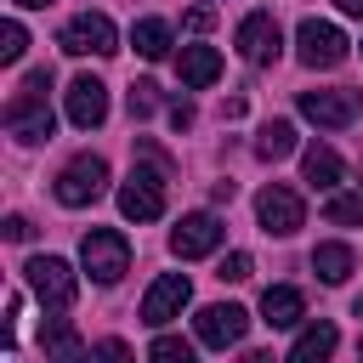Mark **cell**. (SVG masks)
<instances>
[{
	"instance_id": "cell-1",
	"label": "cell",
	"mask_w": 363,
	"mask_h": 363,
	"mask_svg": "<svg viewBox=\"0 0 363 363\" xmlns=\"http://www.w3.org/2000/svg\"><path fill=\"white\" fill-rule=\"evenodd\" d=\"M79 267L91 272V284H119L125 272H130V244H125V233H113V227H91L85 238H79Z\"/></svg>"
},
{
	"instance_id": "cell-2",
	"label": "cell",
	"mask_w": 363,
	"mask_h": 363,
	"mask_svg": "<svg viewBox=\"0 0 363 363\" xmlns=\"http://www.w3.org/2000/svg\"><path fill=\"white\" fill-rule=\"evenodd\" d=\"M57 204H68V210H85V204H96L102 193H108V159L102 153H74L68 164H62V176H57Z\"/></svg>"
},
{
	"instance_id": "cell-3",
	"label": "cell",
	"mask_w": 363,
	"mask_h": 363,
	"mask_svg": "<svg viewBox=\"0 0 363 363\" xmlns=\"http://www.w3.org/2000/svg\"><path fill=\"white\" fill-rule=\"evenodd\" d=\"M23 278H28V289H34V301H40L45 312H68V306H74V295H79L74 267H68V261H57V255H34V261L23 267Z\"/></svg>"
},
{
	"instance_id": "cell-4",
	"label": "cell",
	"mask_w": 363,
	"mask_h": 363,
	"mask_svg": "<svg viewBox=\"0 0 363 363\" xmlns=\"http://www.w3.org/2000/svg\"><path fill=\"white\" fill-rule=\"evenodd\" d=\"M119 216H125V221H159V216H164V170L136 164V170L119 182Z\"/></svg>"
},
{
	"instance_id": "cell-5",
	"label": "cell",
	"mask_w": 363,
	"mask_h": 363,
	"mask_svg": "<svg viewBox=\"0 0 363 363\" xmlns=\"http://www.w3.org/2000/svg\"><path fill=\"white\" fill-rule=\"evenodd\" d=\"M57 45H62L68 57H108V51H119V34H113V23H108L102 11H79V17L62 23Z\"/></svg>"
},
{
	"instance_id": "cell-6",
	"label": "cell",
	"mask_w": 363,
	"mask_h": 363,
	"mask_svg": "<svg viewBox=\"0 0 363 363\" xmlns=\"http://www.w3.org/2000/svg\"><path fill=\"white\" fill-rule=\"evenodd\" d=\"M295 57H301L306 68H340V62H346V34H340L335 23L306 17V23L295 28Z\"/></svg>"
},
{
	"instance_id": "cell-7",
	"label": "cell",
	"mask_w": 363,
	"mask_h": 363,
	"mask_svg": "<svg viewBox=\"0 0 363 363\" xmlns=\"http://www.w3.org/2000/svg\"><path fill=\"white\" fill-rule=\"evenodd\" d=\"M51 108H45V91H34V85H23L17 96H11V108H6V130L17 136V142H51Z\"/></svg>"
},
{
	"instance_id": "cell-8",
	"label": "cell",
	"mask_w": 363,
	"mask_h": 363,
	"mask_svg": "<svg viewBox=\"0 0 363 363\" xmlns=\"http://www.w3.org/2000/svg\"><path fill=\"white\" fill-rule=\"evenodd\" d=\"M255 221H261V233H272V238H289V233H301V221H306V204L289 193V187H261L255 193Z\"/></svg>"
},
{
	"instance_id": "cell-9",
	"label": "cell",
	"mask_w": 363,
	"mask_h": 363,
	"mask_svg": "<svg viewBox=\"0 0 363 363\" xmlns=\"http://www.w3.org/2000/svg\"><path fill=\"white\" fill-rule=\"evenodd\" d=\"M244 329H250V312H244V306H233V301H216V306H204V312L193 318L199 346H216V352L238 346V340H244Z\"/></svg>"
},
{
	"instance_id": "cell-10",
	"label": "cell",
	"mask_w": 363,
	"mask_h": 363,
	"mask_svg": "<svg viewBox=\"0 0 363 363\" xmlns=\"http://www.w3.org/2000/svg\"><path fill=\"white\" fill-rule=\"evenodd\" d=\"M363 113V91H301V119L323 125V130H340Z\"/></svg>"
},
{
	"instance_id": "cell-11",
	"label": "cell",
	"mask_w": 363,
	"mask_h": 363,
	"mask_svg": "<svg viewBox=\"0 0 363 363\" xmlns=\"http://www.w3.org/2000/svg\"><path fill=\"white\" fill-rule=\"evenodd\" d=\"M221 244V221L210 216V210H193V216H182L176 227H170V255L176 261H199V255H210Z\"/></svg>"
},
{
	"instance_id": "cell-12",
	"label": "cell",
	"mask_w": 363,
	"mask_h": 363,
	"mask_svg": "<svg viewBox=\"0 0 363 363\" xmlns=\"http://www.w3.org/2000/svg\"><path fill=\"white\" fill-rule=\"evenodd\" d=\"M193 301V284H187V272H164V278H153V289L142 295V323H153V329H164L170 318H182V306Z\"/></svg>"
},
{
	"instance_id": "cell-13",
	"label": "cell",
	"mask_w": 363,
	"mask_h": 363,
	"mask_svg": "<svg viewBox=\"0 0 363 363\" xmlns=\"http://www.w3.org/2000/svg\"><path fill=\"white\" fill-rule=\"evenodd\" d=\"M233 40H238V57L244 62H278V51H284V34H278L272 11H250Z\"/></svg>"
},
{
	"instance_id": "cell-14",
	"label": "cell",
	"mask_w": 363,
	"mask_h": 363,
	"mask_svg": "<svg viewBox=\"0 0 363 363\" xmlns=\"http://www.w3.org/2000/svg\"><path fill=\"white\" fill-rule=\"evenodd\" d=\"M102 119H108V85H102V79H91V74L68 79V125L96 130Z\"/></svg>"
},
{
	"instance_id": "cell-15",
	"label": "cell",
	"mask_w": 363,
	"mask_h": 363,
	"mask_svg": "<svg viewBox=\"0 0 363 363\" xmlns=\"http://www.w3.org/2000/svg\"><path fill=\"white\" fill-rule=\"evenodd\" d=\"M176 74H182V85H187V91H204V85H216V79H221V51H216V45H182Z\"/></svg>"
},
{
	"instance_id": "cell-16",
	"label": "cell",
	"mask_w": 363,
	"mask_h": 363,
	"mask_svg": "<svg viewBox=\"0 0 363 363\" xmlns=\"http://www.w3.org/2000/svg\"><path fill=\"white\" fill-rule=\"evenodd\" d=\"M340 170H346V164H340V153H335L329 142H312V147L301 153V182L318 187V193H335V187H340Z\"/></svg>"
},
{
	"instance_id": "cell-17",
	"label": "cell",
	"mask_w": 363,
	"mask_h": 363,
	"mask_svg": "<svg viewBox=\"0 0 363 363\" xmlns=\"http://www.w3.org/2000/svg\"><path fill=\"white\" fill-rule=\"evenodd\" d=\"M301 318H306V301H301L295 284H272V289L261 295V323H267V329H295Z\"/></svg>"
},
{
	"instance_id": "cell-18",
	"label": "cell",
	"mask_w": 363,
	"mask_h": 363,
	"mask_svg": "<svg viewBox=\"0 0 363 363\" xmlns=\"http://www.w3.org/2000/svg\"><path fill=\"white\" fill-rule=\"evenodd\" d=\"M340 346V335H335V323H306L295 340H289V363H323L329 352Z\"/></svg>"
},
{
	"instance_id": "cell-19",
	"label": "cell",
	"mask_w": 363,
	"mask_h": 363,
	"mask_svg": "<svg viewBox=\"0 0 363 363\" xmlns=\"http://www.w3.org/2000/svg\"><path fill=\"white\" fill-rule=\"evenodd\" d=\"M352 267H357L352 244H318V250H312V272H318L323 284H346Z\"/></svg>"
},
{
	"instance_id": "cell-20",
	"label": "cell",
	"mask_w": 363,
	"mask_h": 363,
	"mask_svg": "<svg viewBox=\"0 0 363 363\" xmlns=\"http://www.w3.org/2000/svg\"><path fill=\"white\" fill-rule=\"evenodd\" d=\"M289 153H295V125H289V119H272V125H261V136H255V159L278 164V159H289Z\"/></svg>"
},
{
	"instance_id": "cell-21",
	"label": "cell",
	"mask_w": 363,
	"mask_h": 363,
	"mask_svg": "<svg viewBox=\"0 0 363 363\" xmlns=\"http://www.w3.org/2000/svg\"><path fill=\"white\" fill-rule=\"evenodd\" d=\"M130 45H136V57L159 62V57L170 51V23H159V17H142V23L130 28Z\"/></svg>"
},
{
	"instance_id": "cell-22",
	"label": "cell",
	"mask_w": 363,
	"mask_h": 363,
	"mask_svg": "<svg viewBox=\"0 0 363 363\" xmlns=\"http://www.w3.org/2000/svg\"><path fill=\"white\" fill-rule=\"evenodd\" d=\"M323 216H329L335 227H363V187H352V193H329V199H323Z\"/></svg>"
},
{
	"instance_id": "cell-23",
	"label": "cell",
	"mask_w": 363,
	"mask_h": 363,
	"mask_svg": "<svg viewBox=\"0 0 363 363\" xmlns=\"http://www.w3.org/2000/svg\"><path fill=\"white\" fill-rule=\"evenodd\" d=\"M40 340H45V352H51V357H79V352H85V340H79V335H74L62 318H51Z\"/></svg>"
},
{
	"instance_id": "cell-24",
	"label": "cell",
	"mask_w": 363,
	"mask_h": 363,
	"mask_svg": "<svg viewBox=\"0 0 363 363\" xmlns=\"http://www.w3.org/2000/svg\"><path fill=\"white\" fill-rule=\"evenodd\" d=\"M147 357H159V363H193V340H182V335H159V340L147 346Z\"/></svg>"
},
{
	"instance_id": "cell-25",
	"label": "cell",
	"mask_w": 363,
	"mask_h": 363,
	"mask_svg": "<svg viewBox=\"0 0 363 363\" xmlns=\"http://www.w3.org/2000/svg\"><path fill=\"white\" fill-rule=\"evenodd\" d=\"M153 108H159V85L153 79H136L130 85V119H147Z\"/></svg>"
},
{
	"instance_id": "cell-26",
	"label": "cell",
	"mask_w": 363,
	"mask_h": 363,
	"mask_svg": "<svg viewBox=\"0 0 363 363\" xmlns=\"http://www.w3.org/2000/svg\"><path fill=\"white\" fill-rule=\"evenodd\" d=\"M23 45H28V34H23V23L11 17V23L0 28V62H17V57H23Z\"/></svg>"
},
{
	"instance_id": "cell-27",
	"label": "cell",
	"mask_w": 363,
	"mask_h": 363,
	"mask_svg": "<svg viewBox=\"0 0 363 363\" xmlns=\"http://www.w3.org/2000/svg\"><path fill=\"white\" fill-rule=\"evenodd\" d=\"M250 272H255V261H250V255H244V250H233V255H227V261H221V267H216V278H221V284H244V278H250Z\"/></svg>"
},
{
	"instance_id": "cell-28",
	"label": "cell",
	"mask_w": 363,
	"mask_h": 363,
	"mask_svg": "<svg viewBox=\"0 0 363 363\" xmlns=\"http://www.w3.org/2000/svg\"><path fill=\"white\" fill-rule=\"evenodd\" d=\"M182 23H187V28H193V34H204V28H210V23H216V11H210V6H193V11H187V17H182Z\"/></svg>"
},
{
	"instance_id": "cell-29",
	"label": "cell",
	"mask_w": 363,
	"mask_h": 363,
	"mask_svg": "<svg viewBox=\"0 0 363 363\" xmlns=\"http://www.w3.org/2000/svg\"><path fill=\"white\" fill-rule=\"evenodd\" d=\"M6 238H11V244H28V238H34V227H28L23 216H6Z\"/></svg>"
},
{
	"instance_id": "cell-30",
	"label": "cell",
	"mask_w": 363,
	"mask_h": 363,
	"mask_svg": "<svg viewBox=\"0 0 363 363\" xmlns=\"http://www.w3.org/2000/svg\"><path fill=\"white\" fill-rule=\"evenodd\" d=\"M91 357H130V346H125V340H96Z\"/></svg>"
},
{
	"instance_id": "cell-31",
	"label": "cell",
	"mask_w": 363,
	"mask_h": 363,
	"mask_svg": "<svg viewBox=\"0 0 363 363\" xmlns=\"http://www.w3.org/2000/svg\"><path fill=\"white\" fill-rule=\"evenodd\" d=\"M170 125L187 130V125H193V108H187V102H170Z\"/></svg>"
},
{
	"instance_id": "cell-32",
	"label": "cell",
	"mask_w": 363,
	"mask_h": 363,
	"mask_svg": "<svg viewBox=\"0 0 363 363\" xmlns=\"http://www.w3.org/2000/svg\"><path fill=\"white\" fill-rule=\"evenodd\" d=\"M340 11L346 17H363V0H340Z\"/></svg>"
},
{
	"instance_id": "cell-33",
	"label": "cell",
	"mask_w": 363,
	"mask_h": 363,
	"mask_svg": "<svg viewBox=\"0 0 363 363\" xmlns=\"http://www.w3.org/2000/svg\"><path fill=\"white\" fill-rule=\"evenodd\" d=\"M17 6H28V11H40V6H51V0H17Z\"/></svg>"
},
{
	"instance_id": "cell-34",
	"label": "cell",
	"mask_w": 363,
	"mask_h": 363,
	"mask_svg": "<svg viewBox=\"0 0 363 363\" xmlns=\"http://www.w3.org/2000/svg\"><path fill=\"white\" fill-rule=\"evenodd\" d=\"M352 312H357V318H363V295H357V301H352Z\"/></svg>"
},
{
	"instance_id": "cell-35",
	"label": "cell",
	"mask_w": 363,
	"mask_h": 363,
	"mask_svg": "<svg viewBox=\"0 0 363 363\" xmlns=\"http://www.w3.org/2000/svg\"><path fill=\"white\" fill-rule=\"evenodd\" d=\"M357 352H363V340H357Z\"/></svg>"
}]
</instances>
